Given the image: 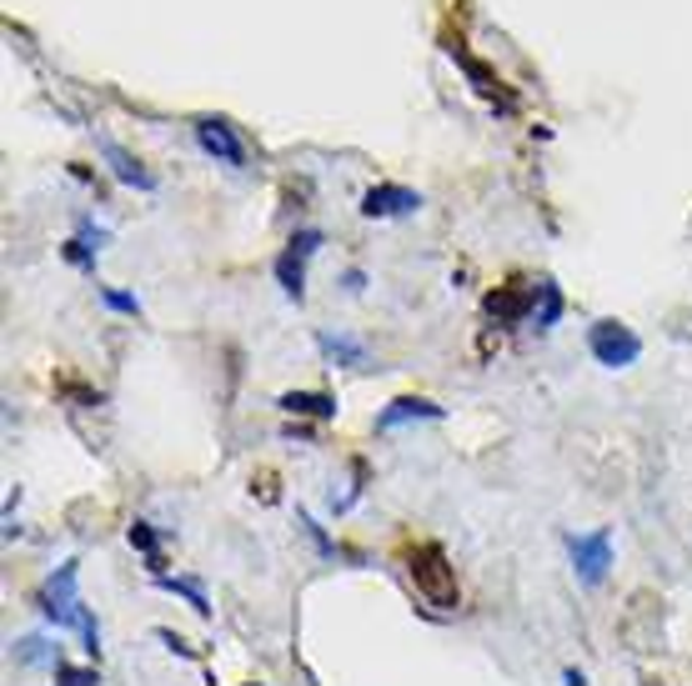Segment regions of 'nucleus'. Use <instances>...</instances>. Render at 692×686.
Masks as SVG:
<instances>
[{
    "label": "nucleus",
    "mask_w": 692,
    "mask_h": 686,
    "mask_svg": "<svg viewBox=\"0 0 692 686\" xmlns=\"http://www.w3.org/2000/svg\"><path fill=\"white\" fill-rule=\"evenodd\" d=\"M406 576L412 586L422 592V601L437 611H452L462 601V586H457V567L446 561V551L437 542H417L406 546Z\"/></svg>",
    "instance_id": "f257e3e1"
},
{
    "label": "nucleus",
    "mask_w": 692,
    "mask_h": 686,
    "mask_svg": "<svg viewBox=\"0 0 692 686\" xmlns=\"http://www.w3.org/2000/svg\"><path fill=\"white\" fill-rule=\"evenodd\" d=\"M36 607L51 617L55 626H76L80 636H86V647L101 651V626H96V617L86 607H80V596H76V561H66V567L55 571L51 582L40 586L36 596Z\"/></svg>",
    "instance_id": "f03ea898"
},
{
    "label": "nucleus",
    "mask_w": 692,
    "mask_h": 686,
    "mask_svg": "<svg viewBox=\"0 0 692 686\" xmlns=\"http://www.w3.org/2000/svg\"><path fill=\"white\" fill-rule=\"evenodd\" d=\"M588 346H592V356H597L602 366H613V371H622V366H632L642 356V341L632 336L622 321H597L588 331Z\"/></svg>",
    "instance_id": "7ed1b4c3"
},
{
    "label": "nucleus",
    "mask_w": 692,
    "mask_h": 686,
    "mask_svg": "<svg viewBox=\"0 0 692 686\" xmlns=\"http://www.w3.org/2000/svg\"><path fill=\"white\" fill-rule=\"evenodd\" d=\"M327 236L322 231H297L287 241V251L276 256V281H281V291H287L291 301H301V291H306V261H312V251L322 246Z\"/></svg>",
    "instance_id": "20e7f679"
},
{
    "label": "nucleus",
    "mask_w": 692,
    "mask_h": 686,
    "mask_svg": "<svg viewBox=\"0 0 692 686\" xmlns=\"http://www.w3.org/2000/svg\"><path fill=\"white\" fill-rule=\"evenodd\" d=\"M567 551H573V571L582 576V586H602V582H607V567H613V536H607V531L573 536V542H567Z\"/></svg>",
    "instance_id": "39448f33"
},
{
    "label": "nucleus",
    "mask_w": 692,
    "mask_h": 686,
    "mask_svg": "<svg viewBox=\"0 0 692 686\" xmlns=\"http://www.w3.org/2000/svg\"><path fill=\"white\" fill-rule=\"evenodd\" d=\"M417 206H422V195H417V191H406V186H372V191L362 195V216H372V220L412 216Z\"/></svg>",
    "instance_id": "423d86ee"
},
{
    "label": "nucleus",
    "mask_w": 692,
    "mask_h": 686,
    "mask_svg": "<svg viewBox=\"0 0 692 686\" xmlns=\"http://www.w3.org/2000/svg\"><path fill=\"white\" fill-rule=\"evenodd\" d=\"M197 141H201V151H206V156L226 161V166H241V161H247V145L236 141V130L226 126V120H216V116L197 120Z\"/></svg>",
    "instance_id": "0eeeda50"
},
{
    "label": "nucleus",
    "mask_w": 692,
    "mask_h": 686,
    "mask_svg": "<svg viewBox=\"0 0 692 686\" xmlns=\"http://www.w3.org/2000/svg\"><path fill=\"white\" fill-rule=\"evenodd\" d=\"M101 151H105V161H111V176H116L121 186H136V191H156V176L141 166V161L126 151V145H116V141H101Z\"/></svg>",
    "instance_id": "6e6552de"
},
{
    "label": "nucleus",
    "mask_w": 692,
    "mask_h": 686,
    "mask_svg": "<svg viewBox=\"0 0 692 686\" xmlns=\"http://www.w3.org/2000/svg\"><path fill=\"white\" fill-rule=\"evenodd\" d=\"M406 421H442V406L427 402V396H397V402L377 416V427H381V431L406 427Z\"/></svg>",
    "instance_id": "1a4fd4ad"
},
{
    "label": "nucleus",
    "mask_w": 692,
    "mask_h": 686,
    "mask_svg": "<svg viewBox=\"0 0 692 686\" xmlns=\"http://www.w3.org/2000/svg\"><path fill=\"white\" fill-rule=\"evenodd\" d=\"M527 312H532V291H523V285H496L492 296H487V316H492L496 326L523 321Z\"/></svg>",
    "instance_id": "9d476101"
},
{
    "label": "nucleus",
    "mask_w": 692,
    "mask_h": 686,
    "mask_svg": "<svg viewBox=\"0 0 692 686\" xmlns=\"http://www.w3.org/2000/svg\"><path fill=\"white\" fill-rule=\"evenodd\" d=\"M276 406H281V411H291V416H322V421H327V416H337V402H331L327 391H287Z\"/></svg>",
    "instance_id": "9b49d317"
},
{
    "label": "nucleus",
    "mask_w": 692,
    "mask_h": 686,
    "mask_svg": "<svg viewBox=\"0 0 692 686\" xmlns=\"http://www.w3.org/2000/svg\"><path fill=\"white\" fill-rule=\"evenodd\" d=\"M316 346L327 351L331 361H341V366H366V346H362V341H352V336H331V331H322Z\"/></svg>",
    "instance_id": "f8f14e48"
},
{
    "label": "nucleus",
    "mask_w": 692,
    "mask_h": 686,
    "mask_svg": "<svg viewBox=\"0 0 692 686\" xmlns=\"http://www.w3.org/2000/svg\"><path fill=\"white\" fill-rule=\"evenodd\" d=\"M532 316H537V326H557L562 321V291L552 281H537V291H532Z\"/></svg>",
    "instance_id": "ddd939ff"
},
{
    "label": "nucleus",
    "mask_w": 692,
    "mask_h": 686,
    "mask_svg": "<svg viewBox=\"0 0 692 686\" xmlns=\"http://www.w3.org/2000/svg\"><path fill=\"white\" fill-rule=\"evenodd\" d=\"M161 586H166V592H181L186 601H191V611H197V617H211V601H206V592H201L197 582H181V576H161Z\"/></svg>",
    "instance_id": "4468645a"
},
{
    "label": "nucleus",
    "mask_w": 692,
    "mask_h": 686,
    "mask_svg": "<svg viewBox=\"0 0 692 686\" xmlns=\"http://www.w3.org/2000/svg\"><path fill=\"white\" fill-rule=\"evenodd\" d=\"M452 55H457L462 65H467V76H471V86H477V91H482V96H496V76H492V71H487L482 61H471V55L462 51V46H452Z\"/></svg>",
    "instance_id": "2eb2a0df"
},
{
    "label": "nucleus",
    "mask_w": 692,
    "mask_h": 686,
    "mask_svg": "<svg viewBox=\"0 0 692 686\" xmlns=\"http://www.w3.org/2000/svg\"><path fill=\"white\" fill-rule=\"evenodd\" d=\"M55 686H101V676L91 672V666H55Z\"/></svg>",
    "instance_id": "dca6fc26"
},
{
    "label": "nucleus",
    "mask_w": 692,
    "mask_h": 686,
    "mask_svg": "<svg viewBox=\"0 0 692 686\" xmlns=\"http://www.w3.org/2000/svg\"><path fill=\"white\" fill-rule=\"evenodd\" d=\"M131 546L151 557V567H161V557H156V531L146 526V521H136V526H131Z\"/></svg>",
    "instance_id": "f3484780"
},
{
    "label": "nucleus",
    "mask_w": 692,
    "mask_h": 686,
    "mask_svg": "<svg viewBox=\"0 0 692 686\" xmlns=\"http://www.w3.org/2000/svg\"><path fill=\"white\" fill-rule=\"evenodd\" d=\"M101 296L111 312H136V296H126V291H101Z\"/></svg>",
    "instance_id": "a211bd4d"
}]
</instances>
